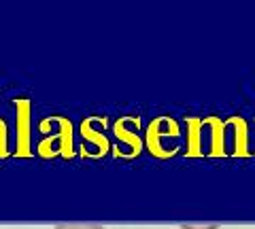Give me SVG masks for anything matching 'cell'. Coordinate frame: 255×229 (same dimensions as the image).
Instances as JSON below:
<instances>
[{
    "label": "cell",
    "mask_w": 255,
    "mask_h": 229,
    "mask_svg": "<svg viewBox=\"0 0 255 229\" xmlns=\"http://www.w3.org/2000/svg\"><path fill=\"white\" fill-rule=\"evenodd\" d=\"M145 149L157 159H170L185 149V128L174 117H155L145 130Z\"/></svg>",
    "instance_id": "6da1fadb"
},
{
    "label": "cell",
    "mask_w": 255,
    "mask_h": 229,
    "mask_svg": "<svg viewBox=\"0 0 255 229\" xmlns=\"http://www.w3.org/2000/svg\"><path fill=\"white\" fill-rule=\"evenodd\" d=\"M111 134L115 138V155L117 157H132L140 155V151L145 149V138L140 136V125H138V117H119L111 128Z\"/></svg>",
    "instance_id": "7a4b0ae2"
},
{
    "label": "cell",
    "mask_w": 255,
    "mask_h": 229,
    "mask_svg": "<svg viewBox=\"0 0 255 229\" xmlns=\"http://www.w3.org/2000/svg\"><path fill=\"white\" fill-rule=\"evenodd\" d=\"M15 108V155L32 157L34 142H32V102L28 98L13 100Z\"/></svg>",
    "instance_id": "3957f363"
},
{
    "label": "cell",
    "mask_w": 255,
    "mask_h": 229,
    "mask_svg": "<svg viewBox=\"0 0 255 229\" xmlns=\"http://www.w3.org/2000/svg\"><path fill=\"white\" fill-rule=\"evenodd\" d=\"M226 153L232 157L253 155L251 123L243 115H232L230 119H226Z\"/></svg>",
    "instance_id": "277c9868"
},
{
    "label": "cell",
    "mask_w": 255,
    "mask_h": 229,
    "mask_svg": "<svg viewBox=\"0 0 255 229\" xmlns=\"http://www.w3.org/2000/svg\"><path fill=\"white\" fill-rule=\"evenodd\" d=\"M58 121H60V130L51 132V136L45 134L43 140L36 147V153L45 157V159H51V157H58V155L62 157L73 155V125L64 117H58Z\"/></svg>",
    "instance_id": "5b68a950"
},
{
    "label": "cell",
    "mask_w": 255,
    "mask_h": 229,
    "mask_svg": "<svg viewBox=\"0 0 255 229\" xmlns=\"http://www.w3.org/2000/svg\"><path fill=\"white\" fill-rule=\"evenodd\" d=\"M81 138H83V155L87 157H102L111 151V140L107 136L105 121L100 117H87L81 123Z\"/></svg>",
    "instance_id": "8992f818"
},
{
    "label": "cell",
    "mask_w": 255,
    "mask_h": 229,
    "mask_svg": "<svg viewBox=\"0 0 255 229\" xmlns=\"http://www.w3.org/2000/svg\"><path fill=\"white\" fill-rule=\"evenodd\" d=\"M183 128H185V153L189 157H206L204 117H189L183 121Z\"/></svg>",
    "instance_id": "52a82bcc"
},
{
    "label": "cell",
    "mask_w": 255,
    "mask_h": 229,
    "mask_svg": "<svg viewBox=\"0 0 255 229\" xmlns=\"http://www.w3.org/2000/svg\"><path fill=\"white\" fill-rule=\"evenodd\" d=\"M206 123V157H226V121L217 115L204 117Z\"/></svg>",
    "instance_id": "ba28073f"
},
{
    "label": "cell",
    "mask_w": 255,
    "mask_h": 229,
    "mask_svg": "<svg viewBox=\"0 0 255 229\" xmlns=\"http://www.w3.org/2000/svg\"><path fill=\"white\" fill-rule=\"evenodd\" d=\"M53 229H107V227H102L98 223H60Z\"/></svg>",
    "instance_id": "9c48e42d"
},
{
    "label": "cell",
    "mask_w": 255,
    "mask_h": 229,
    "mask_svg": "<svg viewBox=\"0 0 255 229\" xmlns=\"http://www.w3.org/2000/svg\"><path fill=\"white\" fill-rule=\"evenodd\" d=\"M219 223H181V229H219Z\"/></svg>",
    "instance_id": "30bf717a"
},
{
    "label": "cell",
    "mask_w": 255,
    "mask_h": 229,
    "mask_svg": "<svg viewBox=\"0 0 255 229\" xmlns=\"http://www.w3.org/2000/svg\"><path fill=\"white\" fill-rule=\"evenodd\" d=\"M251 134H253V155H255V123H253V128H251Z\"/></svg>",
    "instance_id": "8fae6325"
}]
</instances>
